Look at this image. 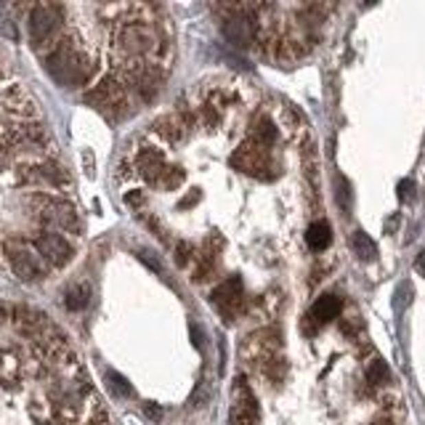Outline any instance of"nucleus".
Masks as SVG:
<instances>
[{
  "mask_svg": "<svg viewBox=\"0 0 425 425\" xmlns=\"http://www.w3.org/2000/svg\"><path fill=\"white\" fill-rule=\"evenodd\" d=\"M43 67L54 80L64 88H82L93 80L99 61L72 32H61L54 45L43 51Z\"/></svg>",
  "mask_w": 425,
  "mask_h": 425,
  "instance_id": "nucleus-1",
  "label": "nucleus"
},
{
  "mask_svg": "<svg viewBox=\"0 0 425 425\" xmlns=\"http://www.w3.org/2000/svg\"><path fill=\"white\" fill-rule=\"evenodd\" d=\"M11 319V306L0 303V322H8Z\"/></svg>",
  "mask_w": 425,
  "mask_h": 425,
  "instance_id": "nucleus-29",
  "label": "nucleus"
},
{
  "mask_svg": "<svg viewBox=\"0 0 425 425\" xmlns=\"http://www.w3.org/2000/svg\"><path fill=\"white\" fill-rule=\"evenodd\" d=\"M348 197H351V194H348V181H345V179H338V203H341V207H348Z\"/></svg>",
  "mask_w": 425,
  "mask_h": 425,
  "instance_id": "nucleus-23",
  "label": "nucleus"
},
{
  "mask_svg": "<svg viewBox=\"0 0 425 425\" xmlns=\"http://www.w3.org/2000/svg\"><path fill=\"white\" fill-rule=\"evenodd\" d=\"M82 99L91 104L93 109H99L102 115L112 117V120H122L128 115V106H130L128 104V85L115 72L112 75H104L91 91H85Z\"/></svg>",
  "mask_w": 425,
  "mask_h": 425,
  "instance_id": "nucleus-4",
  "label": "nucleus"
},
{
  "mask_svg": "<svg viewBox=\"0 0 425 425\" xmlns=\"http://www.w3.org/2000/svg\"><path fill=\"white\" fill-rule=\"evenodd\" d=\"M88 303H91V287L88 284H72L64 295V306L69 311H82Z\"/></svg>",
  "mask_w": 425,
  "mask_h": 425,
  "instance_id": "nucleus-18",
  "label": "nucleus"
},
{
  "mask_svg": "<svg viewBox=\"0 0 425 425\" xmlns=\"http://www.w3.org/2000/svg\"><path fill=\"white\" fill-rule=\"evenodd\" d=\"M152 133L154 136H160L165 143H179L186 139V125L181 122V117L173 112V115H162V117H157V120L152 122Z\"/></svg>",
  "mask_w": 425,
  "mask_h": 425,
  "instance_id": "nucleus-12",
  "label": "nucleus"
},
{
  "mask_svg": "<svg viewBox=\"0 0 425 425\" xmlns=\"http://www.w3.org/2000/svg\"><path fill=\"white\" fill-rule=\"evenodd\" d=\"M258 402L250 391V385L242 378H237L234 391H231V412H229V423L231 425H258Z\"/></svg>",
  "mask_w": 425,
  "mask_h": 425,
  "instance_id": "nucleus-9",
  "label": "nucleus"
},
{
  "mask_svg": "<svg viewBox=\"0 0 425 425\" xmlns=\"http://www.w3.org/2000/svg\"><path fill=\"white\" fill-rule=\"evenodd\" d=\"M125 203L133 205V207H139V205H143V194L141 192H130V194H125Z\"/></svg>",
  "mask_w": 425,
  "mask_h": 425,
  "instance_id": "nucleus-25",
  "label": "nucleus"
},
{
  "mask_svg": "<svg viewBox=\"0 0 425 425\" xmlns=\"http://www.w3.org/2000/svg\"><path fill=\"white\" fill-rule=\"evenodd\" d=\"M250 141L258 143V146H266V149L277 141V128H274V122L268 120L266 115H258V117H255L253 128H250Z\"/></svg>",
  "mask_w": 425,
  "mask_h": 425,
  "instance_id": "nucleus-15",
  "label": "nucleus"
},
{
  "mask_svg": "<svg viewBox=\"0 0 425 425\" xmlns=\"http://www.w3.org/2000/svg\"><path fill=\"white\" fill-rule=\"evenodd\" d=\"M64 16H67V8L59 5V3H38V5L30 8V16H27L30 43L41 54L61 38V32H64Z\"/></svg>",
  "mask_w": 425,
  "mask_h": 425,
  "instance_id": "nucleus-3",
  "label": "nucleus"
},
{
  "mask_svg": "<svg viewBox=\"0 0 425 425\" xmlns=\"http://www.w3.org/2000/svg\"><path fill=\"white\" fill-rule=\"evenodd\" d=\"M183 179H186V173H183L181 168H165V173L160 176V181L154 183L157 189H165V192H176L179 186L183 183Z\"/></svg>",
  "mask_w": 425,
  "mask_h": 425,
  "instance_id": "nucleus-20",
  "label": "nucleus"
},
{
  "mask_svg": "<svg viewBox=\"0 0 425 425\" xmlns=\"http://www.w3.org/2000/svg\"><path fill=\"white\" fill-rule=\"evenodd\" d=\"M210 303L216 306V311L223 319L234 322L244 311V284L240 277H229L226 282H221L213 292H210Z\"/></svg>",
  "mask_w": 425,
  "mask_h": 425,
  "instance_id": "nucleus-7",
  "label": "nucleus"
},
{
  "mask_svg": "<svg viewBox=\"0 0 425 425\" xmlns=\"http://www.w3.org/2000/svg\"><path fill=\"white\" fill-rule=\"evenodd\" d=\"M229 162H231L234 170H242L250 179H258V181H271V179L279 176L271 152H268L266 146L253 143L250 139H247L240 149H234V154H231V160Z\"/></svg>",
  "mask_w": 425,
  "mask_h": 425,
  "instance_id": "nucleus-5",
  "label": "nucleus"
},
{
  "mask_svg": "<svg viewBox=\"0 0 425 425\" xmlns=\"http://www.w3.org/2000/svg\"><path fill=\"white\" fill-rule=\"evenodd\" d=\"M388 378H391V372H388L385 362H380V359H372L369 367H367V380H369L372 385H383V383H388Z\"/></svg>",
  "mask_w": 425,
  "mask_h": 425,
  "instance_id": "nucleus-21",
  "label": "nucleus"
},
{
  "mask_svg": "<svg viewBox=\"0 0 425 425\" xmlns=\"http://www.w3.org/2000/svg\"><path fill=\"white\" fill-rule=\"evenodd\" d=\"M415 268H417V271H420V274L425 277V253H420V255H417V261H415Z\"/></svg>",
  "mask_w": 425,
  "mask_h": 425,
  "instance_id": "nucleus-30",
  "label": "nucleus"
},
{
  "mask_svg": "<svg viewBox=\"0 0 425 425\" xmlns=\"http://www.w3.org/2000/svg\"><path fill=\"white\" fill-rule=\"evenodd\" d=\"M143 412H146L152 420H160V417H162V409L157 404H146V406H143Z\"/></svg>",
  "mask_w": 425,
  "mask_h": 425,
  "instance_id": "nucleus-27",
  "label": "nucleus"
},
{
  "mask_svg": "<svg viewBox=\"0 0 425 425\" xmlns=\"http://www.w3.org/2000/svg\"><path fill=\"white\" fill-rule=\"evenodd\" d=\"M32 247L38 250V255L43 261H48L56 268H64L67 264H72V258H75L72 242L64 234H59V231H41V234H35L32 237Z\"/></svg>",
  "mask_w": 425,
  "mask_h": 425,
  "instance_id": "nucleus-8",
  "label": "nucleus"
},
{
  "mask_svg": "<svg viewBox=\"0 0 425 425\" xmlns=\"http://www.w3.org/2000/svg\"><path fill=\"white\" fill-rule=\"evenodd\" d=\"M197 261V255H194V247L189 242H179L176 244V266L179 268H186V266H192Z\"/></svg>",
  "mask_w": 425,
  "mask_h": 425,
  "instance_id": "nucleus-22",
  "label": "nucleus"
},
{
  "mask_svg": "<svg viewBox=\"0 0 425 425\" xmlns=\"http://www.w3.org/2000/svg\"><path fill=\"white\" fill-rule=\"evenodd\" d=\"M306 242H308L311 250H317V253L327 250L330 242H332V231H330V226H327L324 221L311 223V226H308V231H306Z\"/></svg>",
  "mask_w": 425,
  "mask_h": 425,
  "instance_id": "nucleus-16",
  "label": "nucleus"
},
{
  "mask_svg": "<svg viewBox=\"0 0 425 425\" xmlns=\"http://www.w3.org/2000/svg\"><path fill=\"white\" fill-rule=\"evenodd\" d=\"M139 258H141V261H143V264H146V266H149V268H154V271H162L160 261H157V258H154L152 253H146V250H141V253H139Z\"/></svg>",
  "mask_w": 425,
  "mask_h": 425,
  "instance_id": "nucleus-24",
  "label": "nucleus"
},
{
  "mask_svg": "<svg viewBox=\"0 0 425 425\" xmlns=\"http://www.w3.org/2000/svg\"><path fill=\"white\" fill-rule=\"evenodd\" d=\"M351 250H354V255H356L359 261H375V258H378V247H375V242L367 237L365 231H354V237H351Z\"/></svg>",
  "mask_w": 425,
  "mask_h": 425,
  "instance_id": "nucleus-17",
  "label": "nucleus"
},
{
  "mask_svg": "<svg viewBox=\"0 0 425 425\" xmlns=\"http://www.w3.org/2000/svg\"><path fill=\"white\" fill-rule=\"evenodd\" d=\"M412 189H415V183H412V181H402V183H399V197H402V200L412 197Z\"/></svg>",
  "mask_w": 425,
  "mask_h": 425,
  "instance_id": "nucleus-26",
  "label": "nucleus"
},
{
  "mask_svg": "<svg viewBox=\"0 0 425 425\" xmlns=\"http://www.w3.org/2000/svg\"><path fill=\"white\" fill-rule=\"evenodd\" d=\"M27 205L32 207V213H35V218L45 226H51V231L54 229H61V231H72V234H80L82 231V221H80V213H78V207L69 203V200H64V197H54V194H32Z\"/></svg>",
  "mask_w": 425,
  "mask_h": 425,
  "instance_id": "nucleus-2",
  "label": "nucleus"
},
{
  "mask_svg": "<svg viewBox=\"0 0 425 425\" xmlns=\"http://www.w3.org/2000/svg\"><path fill=\"white\" fill-rule=\"evenodd\" d=\"M341 311H343V301L338 298V295H322L317 303L311 306V314H308V319H314V324H327L332 322V319H338L341 317Z\"/></svg>",
  "mask_w": 425,
  "mask_h": 425,
  "instance_id": "nucleus-13",
  "label": "nucleus"
},
{
  "mask_svg": "<svg viewBox=\"0 0 425 425\" xmlns=\"http://www.w3.org/2000/svg\"><path fill=\"white\" fill-rule=\"evenodd\" d=\"M21 380V362L14 351H0V385L16 388Z\"/></svg>",
  "mask_w": 425,
  "mask_h": 425,
  "instance_id": "nucleus-14",
  "label": "nucleus"
},
{
  "mask_svg": "<svg viewBox=\"0 0 425 425\" xmlns=\"http://www.w3.org/2000/svg\"><path fill=\"white\" fill-rule=\"evenodd\" d=\"M104 380H106V388H109L117 399H130V396H133V385L128 383L122 375H117L115 369H109V372L104 375Z\"/></svg>",
  "mask_w": 425,
  "mask_h": 425,
  "instance_id": "nucleus-19",
  "label": "nucleus"
},
{
  "mask_svg": "<svg viewBox=\"0 0 425 425\" xmlns=\"http://www.w3.org/2000/svg\"><path fill=\"white\" fill-rule=\"evenodd\" d=\"M11 322H14V330L19 332L21 338H27L32 343H38L41 338H45L48 330H51L48 317L43 311H38V308H30V306H14L11 308Z\"/></svg>",
  "mask_w": 425,
  "mask_h": 425,
  "instance_id": "nucleus-10",
  "label": "nucleus"
},
{
  "mask_svg": "<svg viewBox=\"0 0 425 425\" xmlns=\"http://www.w3.org/2000/svg\"><path fill=\"white\" fill-rule=\"evenodd\" d=\"M133 168H136V173L141 176L143 181L154 186V183L160 181L162 173H165L168 162H165V154H162L157 146H141L133 154Z\"/></svg>",
  "mask_w": 425,
  "mask_h": 425,
  "instance_id": "nucleus-11",
  "label": "nucleus"
},
{
  "mask_svg": "<svg viewBox=\"0 0 425 425\" xmlns=\"http://www.w3.org/2000/svg\"><path fill=\"white\" fill-rule=\"evenodd\" d=\"M200 203V192H194V194H189L186 200L181 203V207H192V205H197Z\"/></svg>",
  "mask_w": 425,
  "mask_h": 425,
  "instance_id": "nucleus-28",
  "label": "nucleus"
},
{
  "mask_svg": "<svg viewBox=\"0 0 425 425\" xmlns=\"http://www.w3.org/2000/svg\"><path fill=\"white\" fill-rule=\"evenodd\" d=\"M3 261L5 266L11 268V274L21 279V282L32 284V282H41L45 279L48 268L43 264L41 255H35L30 247H24L21 240H5L3 242Z\"/></svg>",
  "mask_w": 425,
  "mask_h": 425,
  "instance_id": "nucleus-6",
  "label": "nucleus"
}]
</instances>
